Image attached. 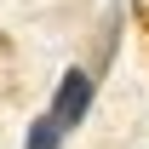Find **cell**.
Instances as JSON below:
<instances>
[{"label": "cell", "mask_w": 149, "mask_h": 149, "mask_svg": "<svg viewBox=\"0 0 149 149\" xmlns=\"http://www.w3.org/2000/svg\"><path fill=\"white\" fill-rule=\"evenodd\" d=\"M92 97H97V74H92V69H63V74H57V92H52V103H46L40 120H46L57 138H69V132L86 120Z\"/></svg>", "instance_id": "obj_1"}]
</instances>
